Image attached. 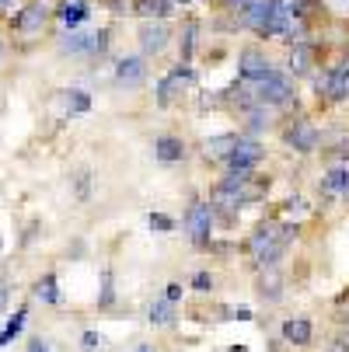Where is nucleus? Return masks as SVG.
Listing matches in <instances>:
<instances>
[{"mask_svg":"<svg viewBox=\"0 0 349 352\" xmlns=\"http://www.w3.org/2000/svg\"><path fill=\"white\" fill-rule=\"evenodd\" d=\"M147 324H154V328H175L178 324V304H171V300H165V296H154L151 307H147Z\"/></svg>","mask_w":349,"mask_h":352,"instance_id":"6ab92c4d","label":"nucleus"},{"mask_svg":"<svg viewBox=\"0 0 349 352\" xmlns=\"http://www.w3.org/2000/svg\"><path fill=\"white\" fill-rule=\"evenodd\" d=\"M136 352H158V349H154L151 342H140V345H136Z\"/></svg>","mask_w":349,"mask_h":352,"instance_id":"58836bf2","label":"nucleus"},{"mask_svg":"<svg viewBox=\"0 0 349 352\" xmlns=\"http://www.w3.org/2000/svg\"><path fill=\"white\" fill-rule=\"evenodd\" d=\"M49 4H42V0H28V4L11 18V28L18 32V35H35V32H42L45 28V21H49Z\"/></svg>","mask_w":349,"mask_h":352,"instance_id":"2eb2a0df","label":"nucleus"},{"mask_svg":"<svg viewBox=\"0 0 349 352\" xmlns=\"http://www.w3.org/2000/svg\"><path fill=\"white\" fill-rule=\"evenodd\" d=\"M0 255H4V237H0Z\"/></svg>","mask_w":349,"mask_h":352,"instance_id":"37998d69","label":"nucleus"},{"mask_svg":"<svg viewBox=\"0 0 349 352\" xmlns=\"http://www.w3.org/2000/svg\"><path fill=\"white\" fill-rule=\"evenodd\" d=\"M39 230H42V223H39V220H32V223L25 227V234H21V241H18V244H21V248H28V244L39 237Z\"/></svg>","mask_w":349,"mask_h":352,"instance_id":"c9c22d12","label":"nucleus"},{"mask_svg":"<svg viewBox=\"0 0 349 352\" xmlns=\"http://www.w3.org/2000/svg\"><path fill=\"white\" fill-rule=\"evenodd\" d=\"M297 237H301V223L297 220L269 217V220L255 223V230L241 241V251L252 258V269L262 272V269H276L286 258V251L293 248Z\"/></svg>","mask_w":349,"mask_h":352,"instance_id":"f257e3e1","label":"nucleus"},{"mask_svg":"<svg viewBox=\"0 0 349 352\" xmlns=\"http://www.w3.org/2000/svg\"><path fill=\"white\" fill-rule=\"evenodd\" d=\"M102 349H105V335L102 331H94V328L81 331V352H102Z\"/></svg>","mask_w":349,"mask_h":352,"instance_id":"c756f323","label":"nucleus"},{"mask_svg":"<svg viewBox=\"0 0 349 352\" xmlns=\"http://www.w3.org/2000/svg\"><path fill=\"white\" fill-rule=\"evenodd\" d=\"M255 296H259V304H266V307H276L279 300L286 296V276H283L279 265L255 272Z\"/></svg>","mask_w":349,"mask_h":352,"instance_id":"f8f14e48","label":"nucleus"},{"mask_svg":"<svg viewBox=\"0 0 349 352\" xmlns=\"http://www.w3.org/2000/svg\"><path fill=\"white\" fill-rule=\"evenodd\" d=\"M105 8L116 14V18H126V14H133V8H136V0H105Z\"/></svg>","mask_w":349,"mask_h":352,"instance_id":"473e14b6","label":"nucleus"},{"mask_svg":"<svg viewBox=\"0 0 349 352\" xmlns=\"http://www.w3.org/2000/svg\"><path fill=\"white\" fill-rule=\"evenodd\" d=\"M237 140H241V129H227V133H213V136H207L203 143H199V150H203V157L210 161V164H224L231 154H234V146H237Z\"/></svg>","mask_w":349,"mask_h":352,"instance_id":"dca6fc26","label":"nucleus"},{"mask_svg":"<svg viewBox=\"0 0 349 352\" xmlns=\"http://www.w3.org/2000/svg\"><path fill=\"white\" fill-rule=\"evenodd\" d=\"M192 4V0H175V8H189Z\"/></svg>","mask_w":349,"mask_h":352,"instance_id":"79ce46f5","label":"nucleus"},{"mask_svg":"<svg viewBox=\"0 0 349 352\" xmlns=\"http://www.w3.org/2000/svg\"><path fill=\"white\" fill-rule=\"evenodd\" d=\"M8 304H11V283H0V314L8 311Z\"/></svg>","mask_w":349,"mask_h":352,"instance_id":"e433bc0d","label":"nucleus"},{"mask_svg":"<svg viewBox=\"0 0 349 352\" xmlns=\"http://www.w3.org/2000/svg\"><path fill=\"white\" fill-rule=\"evenodd\" d=\"M262 161H266V143L255 140V136H244V133H241V140H237V146H234V154H231L220 168H248V171H259Z\"/></svg>","mask_w":349,"mask_h":352,"instance_id":"9d476101","label":"nucleus"},{"mask_svg":"<svg viewBox=\"0 0 349 352\" xmlns=\"http://www.w3.org/2000/svg\"><path fill=\"white\" fill-rule=\"evenodd\" d=\"M248 4H252V0H217V8L224 14H231V18H241L248 11Z\"/></svg>","mask_w":349,"mask_h":352,"instance_id":"7c9ffc66","label":"nucleus"},{"mask_svg":"<svg viewBox=\"0 0 349 352\" xmlns=\"http://www.w3.org/2000/svg\"><path fill=\"white\" fill-rule=\"evenodd\" d=\"M255 94H259V102L273 112H290V109L301 105V87H297V80L283 67L273 70L262 84H255Z\"/></svg>","mask_w":349,"mask_h":352,"instance_id":"f03ea898","label":"nucleus"},{"mask_svg":"<svg viewBox=\"0 0 349 352\" xmlns=\"http://www.w3.org/2000/svg\"><path fill=\"white\" fill-rule=\"evenodd\" d=\"M25 352H56V349H53V342H49L45 335H28Z\"/></svg>","mask_w":349,"mask_h":352,"instance_id":"2f4dec72","label":"nucleus"},{"mask_svg":"<svg viewBox=\"0 0 349 352\" xmlns=\"http://www.w3.org/2000/svg\"><path fill=\"white\" fill-rule=\"evenodd\" d=\"M318 195L325 203H332V199H346L349 203V164H328L318 178Z\"/></svg>","mask_w":349,"mask_h":352,"instance_id":"ddd939ff","label":"nucleus"},{"mask_svg":"<svg viewBox=\"0 0 349 352\" xmlns=\"http://www.w3.org/2000/svg\"><path fill=\"white\" fill-rule=\"evenodd\" d=\"M116 304V286H112V269L102 272V293H98V311H109Z\"/></svg>","mask_w":349,"mask_h":352,"instance_id":"c85d7f7f","label":"nucleus"},{"mask_svg":"<svg viewBox=\"0 0 349 352\" xmlns=\"http://www.w3.org/2000/svg\"><path fill=\"white\" fill-rule=\"evenodd\" d=\"M325 352H349V331H339V335L325 345Z\"/></svg>","mask_w":349,"mask_h":352,"instance_id":"72a5a7b5","label":"nucleus"},{"mask_svg":"<svg viewBox=\"0 0 349 352\" xmlns=\"http://www.w3.org/2000/svg\"><path fill=\"white\" fill-rule=\"evenodd\" d=\"M273 70H279L273 60H269V53L262 45H241V53H237V80H244V84H262Z\"/></svg>","mask_w":349,"mask_h":352,"instance_id":"0eeeda50","label":"nucleus"},{"mask_svg":"<svg viewBox=\"0 0 349 352\" xmlns=\"http://www.w3.org/2000/svg\"><path fill=\"white\" fill-rule=\"evenodd\" d=\"M91 45H94V32H67L63 38H60V53L63 56H84V60H91Z\"/></svg>","mask_w":349,"mask_h":352,"instance_id":"412c9836","label":"nucleus"},{"mask_svg":"<svg viewBox=\"0 0 349 352\" xmlns=\"http://www.w3.org/2000/svg\"><path fill=\"white\" fill-rule=\"evenodd\" d=\"M8 56V45H4V38H0V60H4Z\"/></svg>","mask_w":349,"mask_h":352,"instance_id":"ea45409f","label":"nucleus"},{"mask_svg":"<svg viewBox=\"0 0 349 352\" xmlns=\"http://www.w3.org/2000/svg\"><path fill=\"white\" fill-rule=\"evenodd\" d=\"M175 32L168 21H140L136 28V42H140V53L147 60H158L161 53H168V45H171Z\"/></svg>","mask_w":349,"mask_h":352,"instance_id":"6e6552de","label":"nucleus"},{"mask_svg":"<svg viewBox=\"0 0 349 352\" xmlns=\"http://www.w3.org/2000/svg\"><path fill=\"white\" fill-rule=\"evenodd\" d=\"M195 80H199L195 67L178 60L175 67H168V70L158 77V84H154V105H158V109H171V105H178L182 98H185V91L195 87Z\"/></svg>","mask_w":349,"mask_h":352,"instance_id":"39448f33","label":"nucleus"},{"mask_svg":"<svg viewBox=\"0 0 349 352\" xmlns=\"http://www.w3.org/2000/svg\"><path fill=\"white\" fill-rule=\"evenodd\" d=\"M147 227H151V234H175L178 230V220L171 217V213H161V210H154V213H147Z\"/></svg>","mask_w":349,"mask_h":352,"instance_id":"a878e982","label":"nucleus"},{"mask_svg":"<svg viewBox=\"0 0 349 352\" xmlns=\"http://www.w3.org/2000/svg\"><path fill=\"white\" fill-rule=\"evenodd\" d=\"M151 60H147L143 53H129L116 63V84L126 87V91H136L147 84V77H151V67H147Z\"/></svg>","mask_w":349,"mask_h":352,"instance_id":"9b49d317","label":"nucleus"},{"mask_svg":"<svg viewBox=\"0 0 349 352\" xmlns=\"http://www.w3.org/2000/svg\"><path fill=\"white\" fill-rule=\"evenodd\" d=\"M161 296H165V300H171V304H182V296H185V286H182V283H168Z\"/></svg>","mask_w":349,"mask_h":352,"instance_id":"f704fd0d","label":"nucleus"},{"mask_svg":"<svg viewBox=\"0 0 349 352\" xmlns=\"http://www.w3.org/2000/svg\"><path fill=\"white\" fill-rule=\"evenodd\" d=\"M189 289L199 293V296H210V293L217 289V276H213L210 269H195L192 279H189Z\"/></svg>","mask_w":349,"mask_h":352,"instance_id":"bb28decb","label":"nucleus"},{"mask_svg":"<svg viewBox=\"0 0 349 352\" xmlns=\"http://www.w3.org/2000/svg\"><path fill=\"white\" fill-rule=\"evenodd\" d=\"M14 4H18V0H0V14H4V11H14Z\"/></svg>","mask_w":349,"mask_h":352,"instance_id":"4c0bfd02","label":"nucleus"},{"mask_svg":"<svg viewBox=\"0 0 349 352\" xmlns=\"http://www.w3.org/2000/svg\"><path fill=\"white\" fill-rule=\"evenodd\" d=\"M227 352H248V349H244V345H231Z\"/></svg>","mask_w":349,"mask_h":352,"instance_id":"a19ab883","label":"nucleus"},{"mask_svg":"<svg viewBox=\"0 0 349 352\" xmlns=\"http://www.w3.org/2000/svg\"><path fill=\"white\" fill-rule=\"evenodd\" d=\"M279 140H283V146L290 150V154H297V157L321 154V146H325V136H321L318 122H315V119H308V116H297V119L283 122Z\"/></svg>","mask_w":349,"mask_h":352,"instance_id":"7ed1b4c3","label":"nucleus"},{"mask_svg":"<svg viewBox=\"0 0 349 352\" xmlns=\"http://www.w3.org/2000/svg\"><path fill=\"white\" fill-rule=\"evenodd\" d=\"M195 45H199V21L195 18H185L182 28H178V60L182 63H192L195 60Z\"/></svg>","mask_w":349,"mask_h":352,"instance_id":"5701e85b","label":"nucleus"},{"mask_svg":"<svg viewBox=\"0 0 349 352\" xmlns=\"http://www.w3.org/2000/svg\"><path fill=\"white\" fill-rule=\"evenodd\" d=\"M25 324H28V304H21V307L14 311V318H8V324L0 328V352H4V349L25 331Z\"/></svg>","mask_w":349,"mask_h":352,"instance_id":"b1692460","label":"nucleus"},{"mask_svg":"<svg viewBox=\"0 0 349 352\" xmlns=\"http://www.w3.org/2000/svg\"><path fill=\"white\" fill-rule=\"evenodd\" d=\"M279 338H283V345H290V349H308V345L315 342V321H311L308 314L283 318V324H279Z\"/></svg>","mask_w":349,"mask_h":352,"instance_id":"4468645a","label":"nucleus"},{"mask_svg":"<svg viewBox=\"0 0 349 352\" xmlns=\"http://www.w3.org/2000/svg\"><path fill=\"white\" fill-rule=\"evenodd\" d=\"M70 188H74V199H77V203H87V199H91V188H94L91 168H77L74 178H70Z\"/></svg>","mask_w":349,"mask_h":352,"instance_id":"393cba45","label":"nucleus"},{"mask_svg":"<svg viewBox=\"0 0 349 352\" xmlns=\"http://www.w3.org/2000/svg\"><path fill=\"white\" fill-rule=\"evenodd\" d=\"M56 14H60V21H63L67 32H77L91 18V4H87V0H63Z\"/></svg>","mask_w":349,"mask_h":352,"instance_id":"4be33fe9","label":"nucleus"},{"mask_svg":"<svg viewBox=\"0 0 349 352\" xmlns=\"http://www.w3.org/2000/svg\"><path fill=\"white\" fill-rule=\"evenodd\" d=\"M151 154H154L158 164L175 168V164H185V161H189V143H185V136H178V133H161V136H154V143H151Z\"/></svg>","mask_w":349,"mask_h":352,"instance_id":"1a4fd4ad","label":"nucleus"},{"mask_svg":"<svg viewBox=\"0 0 349 352\" xmlns=\"http://www.w3.org/2000/svg\"><path fill=\"white\" fill-rule=\"evenodd\" d=\"M318 67H321V49H318V38H304V42H293V45H286L283 70H286L293 80L311 77Z\"/></svg>","mask_w":349,"mask_h":352,"instance_id":"423d86ee","label":"nucleus"},{"mask_svg":"<svg viewBox=\"0 0 349 352\" xmlns=\"http://www.w3.org/2000/svg\"><path fill=\"white\" fill-rule=\"evenodd\" d=\"M60 102H63V112H67L70 119H77V116H87V112H91L94 98H91V91H84V87H67V91H60Z\"/></svg>","mask_w":349,"mask_h":352,"instance_id":"aec40b11","label":"nucleus"},{"mask_svg":"<svg viewBox=\"0 0 349 352\" xmlns=\"http://www.w3.org/2000/svg\"><path fill=\"white\" fill-rule=\"evenodd\" d=\"M321 157H325L328 164H349V136H342V140L332 143V146H321Z\"/></svg>","mask_w":349,"mask_h":352,"instance_id":"cd10ccee","label":"nucleus"},{"mask_svg":"<svg viewBox=\"0 0 349 352\" xmlns=\"http://www.w3.org/2000/svg\"><path fill=\"white\" fill-rule=\"evenodd\" d=\"M276 116H279V112L266 109L262 102H259V105H252V109H244V112L237 116V119H241V133H244V136L262 140V133H269V129L276 126Z\"/></svg>","mask_w":349,"mask_h":352,"instance_id":"f3484780","label":"nucleus"},{"mask_svg":"<svg viewBox=\"0 0 349 352\" xmlns=\"http://www.w3.org/2000/svg\"><path fill=\"white\" fill-rule=\"evenodd\" d=\"M32 300H35V304H42V307H56V304H63V289H60L56 272H42V276L32 283Z\"/></svg>","mask_w":349,"mask_h":352,"instance_id":"a211bd4d","label":"nucleus"},{"mask_svg":"<svg viewBox=\"0 0 349 352\" xmlns=\"http://www.w3.org/2000/svg\"><path fill=\"white\" fill-rule=\"evenodd\" d=\"M182 227H185V237L195 251H210L213 237H217V220H213V206L207 199H192L182 213Z\"/></svg>","mask_w":349,"mask_h":352,"instance_id":"20e7f679","label":"nucleus"}]
</instances>
